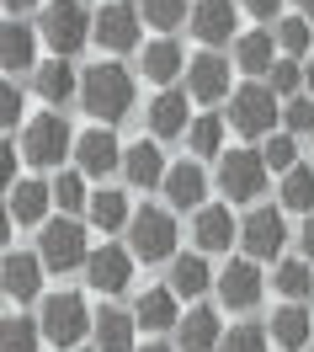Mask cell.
<instances>
[{"instance_id":"cell-1","label":"cell","mask_w":314,"mask_h":352,"mask_svg":"<svg viewBox=\"0 0 314 352\" xmlns=\"http://www.w3.org/2000/svg\"><path fill=\"white\" fill-rule=\"evenodd\" d=\"M80 107L96 118V123H117L134 112V75L123 65H90L86 80H80Z\"/></svg>"},{"instance_id":"cell-2","label":"cell","mask_w":314,"mask_h":352,"mask_svg":"<svg viewBox=\"0 0 314 352\" xmlns=\"http://www.w3.org/2000/svg\"><path fill=\"white\" fill-rule=\"evenodd\" d=\"M43 38L53 54H80L86 38H96V16H90L80 0H48L43 6Z\"/></svg>"},{"instance_id":"cell-3","label":"cell","mask_w":314,"mask_h":352,"mask_svg":"<svg viewBox=\"0 0 314 352\" xmlns=\"http://www.w3.org/2000/svg\"><path fill=\"white\" fill-rule=\"evenodd\" d=\"M267 155L261 150H229L224 160H219V192H224L229 203H250L267 192Z\"/></svg>"},{"instance_id":"cell-4","label":"cell","mask_w":314,"mask_h":352,"mask_svg":"<svg viewBox=\"0 0 314 352\" xmlns=\"http://www.w3.org/2000/svg\"><path fill=\"white\" fill-rule=\"evenodd\" d=\"M90 326H96V315L86 309L80 294H48L43 299V336L53 347H75Z\"/></svg>"},{"instance_id":"cell-5","label":"cell","mask_w":314,"mask_h":352,"mask_svg":"<svg viewBox=\"0 0 314 352\" xmlns=\"http://www.w3.org/2000/svg\"><path fill=\"white\" fill-rule=\"evenodd\" d=\"M69 150H75V139H69V123L59 118V107L27 123V133H22V155L32 160V166H43V171H48V166H59Z\"/></svg>"},{"instance_id":"cell-6","label":"cell","mask_w":314,"mask_h":352,"mask_svg":"<svg viewBox=\"0 0 314 352\" xmlns=\"http://www.w3.org/2000/svg\"><path fill=\"white\" fill-rule=\"evenodd\" d=\"M128 241H134L138 262H165L176 251V219L165 208H138L134 219H128Z\"/></svg>"},{"instance_id":"cell-7","label":"cell","mask_w":314,"mask_h":352,"mask_svg":"<svg viewBox=\"0 0 314 352\" xmlns=\"http://www.w3.org/2000/svg\"><path fill=\"white\" fill-rule=\"evenodd\" d=\"M229 123L245 133V139H261L277 123V91L271 86H240L234 102H229Z\"/></svg>"},{"instance_id":"cell-8","label":"cell","mask_w":314,"mask_h":352,"mask_svg":"<svg viewBox=\"0 0 314 352\" xmlns=\"http://www.w3.org/2000/svg\"><path fill=\"white\" fill-rule=\"evenodd\" d=\"M38 256H43L53 272H69V267H86V230L75 219H53L43 224V245H38Z\"/></svg>"},{"instance_id":"cell-9","label":"cell","mask_w":314,"mask_h":352,"mask_svg":"<svg viewBox=\"0 0 314 352\" xmlns=\"http://www.w3.org/2000/svg\"><path fill=\"white\" fill-rule=\"evenodd\" d=\"M86 278H90L96 294H123V288L134 283V251H123V245L90 251V256H86Z\"/></svg>"},{"instance_id":"cell-10","label":"cell","mask_w":314,"mask_h":352,"mask_svg":"<svg viewBox=\"0 0 314 352\" xmlns=\"http://www.w3.org/2000/svg\"><path fill=\"white\" fill-rule=\"evenodd\" d=\"M138 22H144V11L112 0V6H101V11H96V43L112 48V54H123V48L138 43Z\"/></svg>"},{"instance_id":"cell-11","label":"cell","mask_w":314,"mask_h":352,"mask_svg":"<svg viewBox=\"0 0 314 352\" xmlns=\"http://www.w3.org/2000/svg\"><path fill=\"white\" fill-rule=\"evenodd\" d=\"M75 160H80V171L86 176H107L123 166V144H117L107 129H86L75 139Z\"/></svg>"},{"instance_id":"cell-12","label":"cell","mask_w":314,"mask_h":352,"mask_svg":"<svg viewBox=\"0 0 314 352\" xmlns=\"http://www.w3.org/2000/svg\"><path fill=\"white\" fill-rule=\"evenodd\" d=\"M240 241H245V251L256 256V262L277 256V251H282V241H288V230H282V214H271V208H256V214L240 224Z\"/></svg>"},{"instance_id":"cell-13","label":"cell","mask_w":314,"mask_h":352,"mask_svg":"<svg viewBox=\"0 0 314 352\" xmlns=\"http://www.w3.org/2000/svg\"><path fill=\"white\" fill-rule=\"evenodd\" d=\"M213 283H219V299H224V309H250L256 299H261V272H256L250 262H229L224 272L213 278Z\"/></svg>"},{"instance_id":"cell-14","label":"cell","mask_w":314,"mask_h":352,"mask_svg":"<svg viewBox=\"0 0 314 352\" xmlns=\"http://www.w3.org/2000/svg\"><path fill=\"white\" fill-rule=\"evenodd\" d=\"M186 91H192L197 102H219L229 91V65L219 54H197V59L186 65Z\"/></svg>"},{"instance_id":"cell-15","label":"cell","mask_w":314,"mask_h":352,"mask_svg":"<svg viewBox=\"0 0 314 352\" xmlns=\"http://www.w3.org/2000/svg\"><path fill=\"white\" fill-rule=\"evenodd\" d=\"M240 235V224L229 219V208H197V219H192V241L202 251H229Z\"/></svg>"},{"instance_id":"cell-16","label":"cell","mask_w":314,"mask_h":352,"mask_svg":"<svg viewBox=\"0 0 314 352\" xmlns=\"http://www.w3.org/2000/svg\"><path fill=\"white\" fill-rule=\"evenodd\" d=\"M43 256H22V251H5V294L11 299H38V283H43Z\"/></svg>"},{"instance_id":"cell-17","label":"cell","mask_w":314,"mask_h":352,"mask_svg":"<svg viewBox=\"0 0 314 352\" xmlns=\"http://www.w3.org/2000/svg\"><path fill=\"white\" fill-rule=\"evenodd\" d=\"M192 32H197L202 43H229L234 6H229V0H197V6H192Z\"/></svg>"},{"instance_id":"cell-18","label":"cell","mask_w":314,"mask_h":352,"mask_svg":"<svg viewBox=\"0 0 314 352\" xmlns=\"http://www.w3.org/2000/svg\"><path fill=\"white\" fill-rule=\"evenodd\" d=\"M134 326H138V315L101 309V315H96V326H90V336H96V352H134Z\"/></svg>"},{"instance_id":"cell-19","label":"cell","mask_w":314,"mask_h":352,"mask_svg":"<svg viewBox=\"0 0 314 352\" xmlns=\"http://www.w3.org/2000/svg\"><path fill=\"white\" fill-rule=\"evenodd\" d=\"M123 171H128L134 187H165V155H160V144L138 139L134 150H123Z\"/></svg>"},{"instance_id":"cell-20","label":"cell","mask_w":314,"mask_h":352,"mask_svg":"<svg viewBox=\"0 0 314 352\" xmlns=\"http://www.w3.org/2000/svg\"><path fill=\"white\" fill-rule=\"evenodd\" d=\"M149 129H155V139L186 133V91H160L149 102Z\"/></svg>"},{"instance_id":"cell-21","label":"cell","mask_w":314,"mask_h":352,"mask_svg":"<svg viewBox=\"0 0 314 352\" xmlns=\"http://www.w3.org/2000/svg\"><path fill=\"white\" fill-rule=\"evenodd\" d=\"M48 203H53V187H43V182H11V219L16 224H38L48 214Z\"/></svg>"},{"instance_id":"cell-22","label":"cell","mask_w":314,"mask_h":352,"mask_svg":"<svg viewBox=\"0 0 314 352\" xmlns=\"http://www.w3.org/2000/svg\"><path fill=\"white\" fill-rule=\"evenodd\" d=\"M134 315H138V326H144V331H171V326H181L176 288H149V294L134 305Z\"/></svg>"},{"instance_id":"cell-23","label":"cell","mask_w":314,"mask_h":352,"mask_svg":"<svg viewBox=\"0 0 314 352\" xmlns=\"http://www.w3.org/2000/svg\"><path fill=\"white\" fill-rule=\"evenodd\" d=\"M38 96H43L48 107H64L69 96H80V80H75V69L64 65V54H53V65L38 69Z\"/></svg>"},{"instance_id":"cell-24","label":"cell","mask_w":314,"mask_h":352,"mask_svg":"<svg viewBox=\"0 0 314 352\" xmlns=\"http://www.w3.org/2000/svg\"><path fill=\"white\" fill-rule=\"evenodd\" d=\"M32 54H38L32 27H22V16H11L5 32H0V65L5 69H32Z\"/></svg>"},{"instance_id":"cell-25","label":"cell","mask_w":314,"mask_h":352,"mask_svg":"<svg viewBox=\"0 0 314 352\" xmlns=\"http://www.w3.org/2000/svg\"><path fill=\"white\" fill-rule=\"evenodd\" d=\"M176 336H181V347H186V352H213L219 342H224V336H219V315H213V309H192V315L176 326Z\"/></svg>"},{"instance_id":"cell-26","label":"cell","mask_w":314,"mask_h":352,"mask_svg":"<svg viewBox=\"0 0 314 352\" xmlns=\"http://www.w3.org/2000/svg\"><path fill=\"white\" fill-rule=\"evenodd\" d=\"M202 192H208V182H202L197 166H176V171H165V198L176 203V208H202Z\"/></svg>"},{"instance_id":"cell-27","label":"cell","mask_w":314,"mask_h":352,"mask_svg":"<svg viewBox=\"0 0 314 352\" xmlns=\"http://www.w3.org/2000/svg\"><path fill=\"white\" fill-rule=\"evenodd\" d=\"M181 69H186V59H181V48L171 43V38H160V43H149V48H144V75H149L155 86L176 80Z\"/></svg>"},{"instance_id":"cell-28","label":"cell","mask_w":314,"mask_h":352,"mask_svg":"<svg viewBox=\"0 0 314 352\" xmlns=\"http://www.w3.org/2000/svg\"><path fill=\"white\" fill-rule=\"evenodd\" d=\"M282 208H293V214H314V171H309V166L282 171Z\"/></svg>"},{"instance_id":"cell-29","label":"cell","mask_w":314,"mask_h":352,"mask_svg":"<svg viewBox=\"0 0 314 352\" xmlns=\"http://www.w3.org/2000/svg\"><path fill=\"white\" fill-rule=\"evenodd\" d=\"M271 336H277L282 347H309V342H314V331H309V315H304L298 305L277 309V315H271Z\"/></svg>"},{"instance_id":"cell-30","label":"cell","mask_w":314,"mask_h":352,"mask_svg":"<svg viewBox=\"0 0 314 352\" xmlns=\"http://www.w3.org/2000/svg\"><path fill=\"white\" fill-rule=\"evenodd\" d=\"M234 59H240V69H250V75H267L277 59H271V32H245L240 43H234Z\"/></svg>"},{"instance_id":"cell-31","label":"cell","mask_w":314,"mask_h":352,"mask_svg":"<svg viewBox=\"0 0 314 352\" xmlns=\"http://www.w3.org/2000/svg\"><path fill=\"white\" fill-rule=\"evenodd\" d=\"M271 288L288 294V299H309V294H314V262H309V256H304V262H282V267H277V278H271Z\"/></svg>"},{"instance_id":"cell-32","label":"cell","mask_w":314,"mask_h":352,"mask_svg":"<svg viewBox=\"0 0 314 352\" xmlns=\"http://www.w3.org/2000/svg\"><path fill=\"white\" fill-rule=\"evenodd\" d=\"M38 331H43V320L5 315V326H0V352H38Z\"/></svg>"},{"instance_id":"cell-33","label":"cell","mask_w":314,"mask_h":352,"mask_svg":"<svg viewBox=\"0 0 314 352\" xmlns=\"http://www.w3.org/2000/svg\"><path fill=\"white\" fill-rule=\"evenodd\" d=\"M86 214L96 230H123L128 224V198L123 192H96V198L86 203Z\"/></svg>"},{"instance_id":"cell-34","label":"cell","mask_w":314,"mask_h":352,"mask_svg":"<svg viewBox=\"0 0 314 352\" xmlns=\"http://www.w3.org/2000/svg\"><path fill=\"white\" fill-rule=\"evenodd\" d=\"M171 288L186 294V299H197L202 288H208V262H202V256H176V262H171Z\"/></svg>"},{"instance_id":"cell-35","label":"cell","mask_w":314,"mask_h":352,"mask_svg":"<svg viewBox=\"0 0 314 352\" xmlns=\"http://www.w3.org/2000/svg\"><path fill=\"white\" fill-rule=\"evenodd\" d=\"M186 144H192V155H219V144H224V118H219V112H202L197 123L186 129Z\"/></svg>"},{"instance_id":"cell-36","label":"cell","mask_w":314,"mask_h":352,"mask_svg":"<svg viewBox=\"0 0 314 352\" xmlns=\"http://www.w3.org/2000/svg\"><path fill=\"white\" fill-rule=\"evenodd\" d=\"M277 48L293 54V59L309 54V48H314V27L304 22V16H282V22H277Z\"/></svg>"},{"instance_id":"cell-37","label":"cell","mask_w":314,"mask_h":352,"mask_svg":"<svg viewBox=\"0 0 314 352\" xmlns=\"http://www.w3.org/2000/svg\"><path fill=\"white\" fill-rule=\"evenodd\" d=\"M53 203L64 208V214H75V208H86V171H64L59 182H53Z\"/></svg>"},{"instance_id":"cell-38","label":"cell","mask_w":314,"mask_h":352,"mask_svg":"<svg viewBox=\"0 0 314 352\" xmlns=\"http://www.w3.org/2000/svg\"><path fill=\"white\" fill-rule=\"evenodd\" d=\"M271 75V91H277V96H298V86H304V65H298V59H277V65L267 69Z\"/></svg>"},{"instance_id":"cell-39","label":"cell","mask_w":314,"mask_h":352,"mask_svg":"<svg viewBox=\"0 0 314 352\" xmlns=\"http://www.w3.org/2000/svg\"><path fill=\"white\" fill-rule=\"evenodd\" d=\"M186 0H144V22L149 27H181Z\"/></svg>"},{"instance_id":"cell-40","label":"cell","mask_w":314,"mask_h":352,"mask_svg":"<svg viewBox=\"0 0 314 352\" xmlns=\"http://www.w3.org/2000/svg\"><path fill=\"white\" fill-rule=\"evenodd\" d=\"M224 352H267V331L261 326H229Z\"/></svg>"},{"instance_id":"cell-41","label":"cell","mask_w":314,"mask_h":352,"mask_svg":"<svg viewBox=\"0 0 314 352\" xmlns=\"http://www.w3.org/2000/svg\"><path fill=\"white\" fill-rule=\"evenodd\" d=\"M261 155H267V166H271V171H293V166H298V144H293L288 133H277V139H271Z\"/></svg>"},{"instance_id":"cell-42","label":"cell","mask_w":314,"mask_h":352,"mask_svg":"<svg viewBox=\"0 0 314 352\" xmlns=\"http://www.w3.org/2000/svg\"><path fill=\"white\" fill-rule=\"evenodd\" d=\"M282 118H288L293 133H309L314 129V102H309V96H293L288 107H282Z\"/></svg>"},{"instance_id":"cell-43","label":"cell","mask_w":314,"mask_h":352,"mask_svg":"<svg viewBox=\"0 0 314 352\" xmlns=\"http://www.w3.org/2000/svg\"><path fill=\"white\" fill-rule=\"evenodd\" d=\"M0 107H5V129H16V118H22V91L0 86Z\"/></svg>"},{"instance_id":"cell-44","label":"cell","mask_w":314,"mask_h":352,"mask_svg":"<svg viewBox=\"0 0 314 352\" xmlns=\"http://www.w3.org/2000/svg\"><path fill=\"white\" fill-rule=\"evenodd\" d=\"M245 11L256 16V22H271V16L282 11V0H245Z\"/></svg>"},{"instance_id":"cell-45","label":"cell","mask_w":314,"mask_h":352,"mask_svg":"<svg viewBox=\"0 0 314 352\" xmlns=\"http://www.w3.org/2000/svg\"><path fill=\"white\" fill-rule=\"evenodd\" d=\"M38 0H5V16H22V11H32Z\"/></svg>"},{"instance_id":"cell-46","label":"cell","mask_w":314,"mask_h":352,"mask_svg":"<svg viewBox=\"0 0 314 352\" xmlns=\"http://www.w3.org/2000/svg\"><path fill=\"white\" fill-rule=\"evenodd\" d=\"M304 256L314 262V214H309V224H304Z\"/></svg>"},{"instance_id":"cell-47","label":"cell","mask_w":314,"mask_h":352,"mask_svg":"<svg viewBox=\"0 0 314 352\" xmlns=\"http://www.w3.org/2000/svg\"><path fill=\"white\" fill-rule=\"evenodd\" d=\"M304 86H309V91H314V65H304Z\"/></svg>"},{"instance_id":"cell-48","label":"cell","mask_w":314,"mask_h":352,"mask_svg":"<svg viewBox=\"0 0 314 352\" xmlns=\"http://www.w3.org/2000/svg\"><path fill=\"white\" fill-rule=\"evenodd\" d=\"M298 6H304V16H314V0H298Z\"/></svg>"},{"instance_id":"cell-49","label":"cell","mask_w":314,"mask_h":352,"mask_svg":"<svg viewBox=\"0 0 314 352\" xmlns=\"http://www.w3.org/2000/svg\"><path fill=\"white\" fill-rule=\"evenodd\" d=\"M144 352H171V347H144Z\"/></svg>"}]
</instances>
